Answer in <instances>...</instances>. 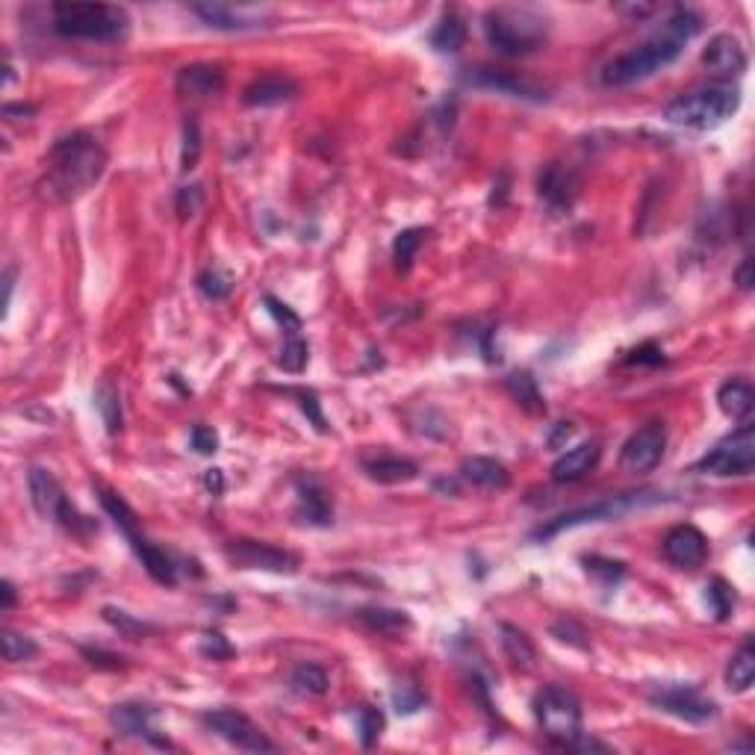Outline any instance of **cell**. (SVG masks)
<instances>
[{"label":"cell","instance_id":"6da1fadb","mask_svg":"<svg viewBox=\"0 0 755 755\" xmlns=\"http://www.w3.org/2000/svg\"><path fill=\"white\" fill-rule=\"evenodd\" d=\"M107 163H110V154L104 151V145L92 133L74 130V133L62 136L48 151L45 175L36 183L39 201L54 204V207L77 201L104 177Z\"/></svg>","mask_w":755,"mask_h":755},{"label":"cell","instance_id":"7a4b0ae2","mask_svg":"<svg viewBox=\"0 0 755 755\" xmlns=\"http://www.w3.org/2000/svg\"><path fill=\"white\" fill-rule=\"evenodd\" d=\"M702 30V18L694 9L679 6L673 9V15L664 21V27L649 36L643 45L614 57L602 68V83L605 86H632L646 77H652L655 71L667 68L670 62H676L679 54L685 51V45Z\"/></svg>","mask_w":755,"mask_h":755},{"label":"cell","instance_id":"3957f363","mask_svg":"<svg viewBox=\"0 0 755 755\" xmlns=\"http://www.w3.org/2000/svg\"><path fill=\"white\" fill-rule=\"evenodd\" d=\"M741 107V89L732 83H711L694 92L679 95L667 110L664 118L676 127L688 130H714L726 124Z\"/></svg>","mask_w":755,"mask_h":755},{"label":"cell","instance_id":"277c9868","mask_svg":"<svg viewBox=\"0 0 755 755\" xmlns=\"http://www.w3.org/2000/svg\"><path fill=\"white\" fill-rule=\"evenodd\" d=\"M54 33L80 42H116L127 33V12L107 3H54Z\"/></svg>","mask_w":755,"mask_h":755},{"label":"cell","instance_id":"5b68a950","mask_svg":"<svg viewBox=\"0 0 755 755\" xmlns=\"http://www.w3.org/2000/svg\"><path fill=\"white\" fill-rule=\"evenodd\" d=\"M487 45L502 57H528L546 39V21L523 6H499L484 15Z\"/></svg>","mask_w":755,"mask_h":755},{"label":"cell","instance_id":"8992f818","mask_svg":"<svg viewBox=\"0 0 755 755\" xmlns=\"http://www.w3.org/2000/svg\"><path fill=\"white\" fill-rule=\"evenodd\" d=\"M531 711L546 738L573 747L581 738V702L573 691L561 685H546L531 699Z\"/></svg>","mask_w":755,"mask_h":755},{"label":"cell","instance_id":"52a82bcc","mask_svg":"<svg viewBox=\"0 0 755 755\" xmlns=\"http://www.w3.org/2000/svg\"><path fill=\"white\" fill-rule=\"evenodd\" d=\"M27 484H30L33 508L39 511L42 520L62 525V528L71 531V534H92V531H98V525H92V520H86V517L68 502L62 484H59L48 469L33 466L30 475H27Z\"/></svg>","mask_w":755,"mask_h":755},{"label":"cell","instance_id":"ba28073f","mask_svg":"<svg viewBox=\"0 0 755 755\" xmlns=\"http://www.w3.org/2000/svg\"><path fill=\"white\" fill-rule=\"evenodd\" d=\"M697 472L720 478H744L755 469V428L744 422L738 431L723 437L697 466Z\"/></svg>","mask_w":755,"mask_h":755},{"label":"cell","instance_id":"9c48e42d","mask_svg":"<svg viewBox=\"0 0 755 755\" xmlns=\"http://www.w3.org/2000/svg\"><path fill=\"white\" fill-rule=\"evenodd\" d=\"M201 723L236 750H245V753H272L275 750V744L260 732V726L251 717H245L242 711L213 708V711L201 714Z\"/></svg>","mask_w":755,"mask_h":755},{"label":"cell","instance_id":"30bf717a","mask_svg":"<svg viewBox=\"0 0 755 755\" xmlns=\"http://www.w3.org/2000/svg\"><path fill=\"white\" fill-rule=\"evenodd\" d=\"M225 558L239 570H263V573H298V555L287 549L257 543V540H231L225 546Z\"/></svg>","mask_w":755,"mask_h":755},{"label":"cell","instance_id":"8fae6325","mask_svg":"<svg viewBox=\"0 0 755 755\" xmlns=\"http://www.w3.org/2000/svg\"><path fill=\"white\" fill-rule=\"evenodd\" d=\"M664 449H667V425L658 422V419L646 422L623 443L620 466L626 472H632V475H646V472H652L655 466L661 464Z\"/></svg>","mask_w":755,"mask_h":755},{"label":"cell","instance_id":"7c38bea8","mask_svg":"<svg viewBox=\"0 0 755 755\" xmlns=\"http://www.w3.org/2000/svg\"><path fill=\"white\" fill-rule=\"evenodd\" d=\"M649 702L658 705L661 711L679 717V720H688V723H708L717 717V705L711 699H705L699 694L697 688H682V685H664V688H655L649 694Z\"/></svg>","mask_w":755,"mask_h":755},{"label":"cell","instance_id":"4fadbf2b","mask_svg":"<svg viewBox=\"0 0 755 755\" xmlns=\"http://www.w3.org/2000/svg\"><path fill=\"white\" fill-rule=\"evenodd\" d=\"M664 558L679 570H699L708 558V540L697 525H676L664 537Z\"/></svg>","mask_w":755,"mask_h":755},{"label":"cell","instance_id":"5bb4252c","mask_svg":"<svg viewBox=\"0 0 755 755\" xmlns=\"http://www.w3.org/2000/svg\"><path fill=\"white\" fill-rule=\"evenodd\" d=\"M581 180L576 177L573 169L561 166V163H552L540 180H537V192L543 198V204L552 210V213H567L573 210L576 198H579Z\"/></svg>","mask_w":755,"mask_h":755},{"label":"cell","instance_id":"9a60e30c","mask_svg":"<svg viewBox=\"0 0 755 755\" xmlns=\"http://www.w3.org/2000/svg\"><path fill=\"white\" fill-rule=\"evenodd\" d=\"M702 65L711 74H717L723 80H732V77H741L747 71V51L735 36L720 33V36H714L708 42V48L702 54Z\"/></svg>","mask_w":755,"mask_h":755},{"label":"cell","instance_id":"2e32d148","mask_svg":"<svg viewBox=\"0 0 755 755\" xmlns=\"http://www.w3.org/2000/svg\"><path fill=\"white\" fill-rule=\"evenodd\" d=\"M192 12L216 30H251V27H260L266 18V12H260V9L228 6V3H195Z\"/></svg>","mask_w":755,"mask_h":755},{"label":"cell","instance_id":"e0dca14e","mask_svg":"<svg viewBox=\"0 0 755 755\" xmlns=\"http://www.w3.org/2000/svg\"><path fill=\"white\" fill-rule=\"evenodd\" d=\"M177 92L192 101L216 98L225 92V71L219 65H186L177 71Z\"/></svg>","mask_w":755,"mask_h":755},{"label":"cell","instance_id":"ac0fdd59","mask_svg":"<svg viewBox=\"0 0 755 755\" xmlns=\"http://www.w3.org/2000/svg\"><path fill=\"white\" fill-rule=\"evenodd\" d=\"M640 496H643V493H640ZM640 496H638V493H626V496L608 499V502H602V505H593V508H584V511H576V514H567V517H561L558 523L540 528V537H552V534H558L561 528H570V525L599 523V520H614V517L626 514L629 508L640 505V502H643Z\"/></svg>","mask_w":755,"mask_h":755},{"label":"cell","instance_id":"d6986e66","mask_svg":"<svg viewBox=\"0 0 755 755\" xmlns=\"http://www.w3.org/2000/svg\"><path fill=\"white\" fill-rule=\"evenodd\" d=\"M360 466L378 484H407V481L419 478V466L413 464L410 458H402V455H387V452L363 455Z\"/></svg>","mask_w":755,"mask_h":755},{"label":"cell","instance_id":"ffe728a7","mask_svg":"<svg viewBox=\"0 0 755 755\" xmlns=\"http://www.w3.org/2000/svg\"><path fill=\"white\" fill-rule=\"evenodd\" d=\"M295 95H298V83L295 80L284 77V74H269V77L254 80L245 89L242 101H245V107H278V104L292 101Z\"/></svg>","mask_w":755,"mask_h":755},{"label":"cell","instance_id":"44dd1931","mask_svg":"<svg viewBox=\"0 0 755 755\" xmlns=\"http://www.w3.org/2000/svg\"><path fill=\"white\" fill-rule=\"evenodd\" d=\"M298 517L301 523L310 525H331L334 520V502L328 490L313 478L298 481Z\"/></svg>","mask_w":755,"mask_h":755},{"label":"cell","instance_id":"7402d4cb","mask_svg":"<svg viewBox=\"0 0 755 755\" xmlns=\"http://www.w3.org/2000/svg\"><path fill=\"white\" fill-rule=\"evenodd\" d=\"M602 458V446L599 443H579L573 446L567 455H561L555 466H552V478L558 484H573V481H581L584 475H590L596 464Z\"/></svg>","mask_w":755,"mask_h":755},{"label":"cell","instance_id":"603a6c76","mask_svg":"<svg viewBox=\"0 0 755 755\" xmlns=\"http://www.w3.org/2000/svg\"><path fill=\"white\" fill-rule=\"evenodd\" d=\"M717 405L732 422H750L755 410V390L747 378H729L717 390Z\"/></svg>","mask_w":755,"mask_h":755},{"label":"cell","instance_id":"cb8c5ba5","mask_svg":"<svg viewBox=\"0 0 755 755\" xmlns=\"http://www.w3.org/2000/svg\"><path fill=\"white\" fill-rule=\"evenodd\" d=\"M466 83L481 86V89H496V92H505L511 98H531V101L543 98L537 86L525 83V80L508 74V71H496V68H475L472 74H466Z\"/></svg>","mask_w":755,"mask_h":755},{"label":"cell","instance_id":"d4e9b609","mask_svg":"<svg viewBox=\"0 0 755 755\" xmlns=\"http://www.w3.org/2000/svg\"><path fill=\"white\" fill-rule=\"evenodd\" d=\"M130 546H133V552L139 555V561H142V567L148 570L151 579L157 581V584H163V587H175L177 567L175 561L166 555V549L154 546L151 540H145V537H139V534L130 537Z\"/></svg>","mask_w":755,"mask_h":755},{"label":"cell","instance_id":"484cf974","mask_svg":"<svg viewBox=\"0 0 755 755\" xmlns=\"http://www.w3.org/2000/svg\"><path fill=\"white\" fill-rule=\"evenodd\" d=\"M461 475H464V481H469L472 487L490 490V493H499V490H508V487H511V472H508V466L493 461V458H466L464 466H461Z\"/></svg>","mask_w":755,"mask_h":755},{"label":"cell","instance_id":"4316f807","mask_svg":"<svg viewBox=\"0 0 755 755\" xmlns=\"http://www.w3.org/2000/svg\"><path fill=\"white\" fill-rule=\"evenodd\" d=\"M151 720H154V708L142 702H121L110 711V723L124 738H154Z\"/></svg>","mask_w":755,"mask_h":755},{"label":"cell","instance_id":"83f0119b","mask_svg":"<svg viewBox=\"0 0 755 755\" xmlns=\"http://www.w3.org/2000/svg\"><path fill=\"white\" fill-rule=\"evenodd\" d=\"M505 387H508V393L514 396V402L523 407L525 413H531V416H543V413H546L543 393H540L537 381L531 378V372H525V369L511 372L508 381H505Z\"/></svg>","mask_w":755,"mask_h":755},{"label":"cell","instance_id":"f1b7e54d","mask_svg":"<svg viewBox=\"0 0 755 755\" xmlns=\"http://www.w3.org/2000/svg\"><path fill=\"white\" fill-rule=\"evenodd\" d=\"M360 623L366 626V629H372V632H378V635H387V638H396V635H402L410 629V617H407L405 611H396V608H360Z\"/></svg>","mask_w":755,"mask_h":755},{"label":"cell","instance_id":"f546056e","mask_svg":"<svg viewBox=\"0 0 755 755\" xmlns=\"http://www.w3.org/2000/svg\"><path fill=\"white\" fill-rule=\"evenodd\" d=\"M755 682V649L753 643H744L735 655H732V661H729V667H726V688L732 691V694H747L750 688H753Z\"/></svg>","mask_w":755,"mask_h":755},{"label":"cell","instance_id":"4dcf8cb0","mask_svg":"<svg viewBox=\"0 0 755 755\" xmlns=\"http://www.w3.org/2000/svg\"><path fill=\"white\" fill-rule=\"evenodd\" d=\"M466 42V24L455 15V12H449V15H443V21L437 24V30L431 33V45H434V51H440V54H458L461 48H464Z\"/></svg>","mask_w":755,"mask_h":755},{"label":"cell","instance_id":"1f68e13d","mask_svg":"<svg viewBox=\"0 0 755 755\" xmlns=\"http://www.w3.org/2000/svg\"><path fill=\"white\" fill-rule=\"evenodd\" d=\"M499 629H502V646H505L508 658L514 661V667H520V670H531V667H534L537 652H534V643L528 640V635L520 632L517 626H511V623H502Z\"/></svg>","mask_w":755,"mask_h":755},{"label":"cell","instance_id":"d6a6232c","mask_svg":"<svg viewBox=\"0 0 755 755\" xmlns=\"http://www.w3.org/2000/svg\"><path fill=\"white\" fill-rule=\"evenodd\" d=\"M290 685L298 691V694H304V697H322L325 691H328V673L319 667V664H298L295 670H292L290 676Z\"/></svg>","mask_w":755,"mask_h":755},{"label":"cell","instance_id":"836d02e7","mask_svg":"<svg viewBox=\"0 0 755 755\" xmlns=\"http://www.w3.org/2000/svg\"><path fill=\"white\" fill-rule=\"evenodd\" d=\"M98 499H101V505H104V511L113 517V523L124 531V537L130 540L133 534H136V514H133V508L113 493V490H107L104 484H98Z\"/></svg>","mask_w":755,"mask_h":755},{"label":"cell","instance_id":"e575fe53","mask_svg":"<svg viewBox=\"0 0 755 755\" xmlns=\"http://www.w3.org/2000/svg\"><path fill=\"white\" fill-rule=\"evenodd\" d=\"M705 602H708L711 614L723 623V620H729V614L735 611V587L726 584L723 579H714L705 587Z\"/></svg>","mask_w":755,"mask_h":755},{"label":"cell","instance_id":"d590c367","mask_svg":"<svg viewBox=\"0 0 755 755\" xmlns=\"http://www.w3.org/2000/svg\"><path fill=\"white\" fill-rule=\"evenodd\" d=\"M422 239H425V228H407V231L396 236V242H393V260H396L399 272H410Z\"/></svg>","mask_w":755,"mask_h":755},{"label":"cell","instance_id":"8d00e7d4","mask_svg":"<svg viewBox=\"0 0 755 755\" xmlns=\"http://www.w3.org/2000/svg\"><path fill=\"white\" fill-rule=\"evenodd\" d=\"M0 646H3V661H9V664H21V661H30V658L39 655L36 640L27 638V635H18L12 629H6L0 635Z\"/></svg>","mask_w":755,"mask_h":755},{"label":"cell","instance_id":"74e56055","mask_svg":"<svg viewBox=\"0 0 755 755\" xmlns=\"http://www.w3.org/2000/svg\"><path fill=\"white\" fill-rule=\"evenodd\" d=\"M95 407H98V413H101L107 431H110V434H118V431H121V399H118V390L110 381L101 384V390L95 393Z\"/></svg>","mask_w":755,"mask_h":755},{"label":"cell","instance_id":"f35d334b","mask_svg":"<svg viewBox=\"0 0 755 755\" xmlns=\"http://www.w3.org/2000/svg\"><path fill=\"white\" fill-rule=\"evenodd\" d=\"M357 729H360V744L369 750L378 744L381 732H384V714L372 705H363L357 708Z\"/></svg>","mask_w":755,"mask_h":755},{"label":"cell","instance_id":"ab89813d","mask_svg":"<svg viewBox=\"0 0 755 755\" xmlns=\"http://www.w3.org/2000/svg\"><path fill=\"white\" fill-rule=\"evenodd\" d=\"M104 620H107V623H113L124 638L139 640L142 635L154 632V626H148V623H142V620L130 617L127 611H118V608H104Z\"/></svg>","mask_w":755,"mask_h":755},{"label":"cell","instance_id":"60d3db41","mask_svg":"<svg viewBox=\"0 0 755 755\" xmlns=\"http://www.w3.org/2000/svg\"><path fill=\"white\" fill-rule=\"evenodd\" d=\"M198 290L204 292L210 301H225L233 290V281L222 272V269H207V272H201V278H198Z\"/></svg>","mask_w":755,"mask_h":755},{"label":"cell","instance_id":"b9f144b4","mask_svg":"<svg viewBox=\"0 0 755 755\" xmlns=\"http://www.w3.org/2000/svg\"><path fill=\"white\" fill-rule=\"evenodd\" d=\"M198 154H201V130H198V121H186L183 124V157H180V169L183 172H192L195 163H198Z\"/></svg>","mask_w":755,"mask_h":755},{"label":"cell","instance_id":"7bdbcfd3","mask_svg":"<svg viewBox=\"0 0 755 755\" xmlns=\"http://www.w3.org/2000/svg\"><path fill=\"white\" fill-rule=\"evenodd\" d=\"M278 363H281L284 372H292V375L304 372V366H307V343H304L301 337H290V340L284 343V349H281Z\"/></svg>","mask_w":755,"mask_h":755},{"label":"cell","instance_id":"ee69618b","mask_svg":"<svg viewBox=\"0 0 755 755\" xmlns=\"http://www.w3.org/2000/svg\"><path fill=\"white\" fill-rule=\"evenodd\" d=\"M584 567H587L590 576L602 579L605 584H617V581L623 579V573H626L620 561H608V558H596V555L584 558Z\"/></svg>","mask_w":755,"mask_h":755},{"label":"cell","instance_id":"f6af8a7d","mask_svg":"<svg viewBox=\"0 0 755 755\" xmlns=\"http://www.w3.org/2000/svg\"><path fill=\"white\" fill-rule=\"evenodd\" d=\"M263 301H266V310L275 316V322H278V325H281L290 337H298V331H301V319L292 313L290 307H287L284 301H278L275 295H266Z\"/></svg>","mask_w":755,"mask_h":755},{"label":"cell","instance_id":"bcb514c9","mask_svg":"<svg viewBox=\"0 0 755 755\" xmlns=\"http://www.w3.org/2000/svg\"><path fill=\"white\" fill-rule=\"evenodd\" d=\"M287 393L298 399L301 410H304V413L310 416L313 428H316L319 434H325V431H328V422H325V416H322V407H319V399H316V393H313V390H287Z\"/></svg>","mask_w":755,"mask_h":755},{"label":"cell","instance_id":"7dc6e473","mask_svg":"<svg viewBox=\"0 0 755 755\" xmlns=\"http://www.w3.org/2000/svg\"><path fill=\"white\" fill-rule=\"evenodd\" d=\"M552 635L561 640V643H570V646H576V649H587V635H584V629H581L579 623H573V620H558L555 626H552Z\"/></svg>","mask_w":755,"mask_h":755},{"label":"cell","instance_id":"c3c4849f","mask_svg":"<svg viewBox=\"0 0 755 755\" xmlns=\"http://www.w3.org/2000/svg\"><path fill=\"white\" fill-rule=\"evenodd\" d=\"M201 652H204L207 658H213V661H225V658H231L233 655V646L225 640V635L207 632L204 640H201Z\"/></svg>","mask_w":755,"mask_h":755},{"label":"cell","instance_id":"681fc988","mask_svg":"<svg viewBox=\"0 0 755 755\" xmlns=\"http://www.w3.org/2000/svg\"><path fill=\"white\" fill-rule=\"evenodd\" d=\"M189 440H192V449L201 452V455H213L219 449V434L213 428H207V425H195Z\"/></svg>","mask_w":755,"mask_h":755},{"label":"cell","instance_id":"f907efd6","mask_svg":"<svg viewBox=\"0 0 755 755\" xmlns=\"http://www.w3.org/2000/svg\"><path fill=\"white\" fill-rule=\"evenodd\" d=\"M83 658L92 664V667H98V670H121L124 664V658L121 655H116V652H104V649H83Z\"/></svg>","mask_w":755,"mask_h":755},{"label":"cell","instance_id":"816d5d0a","mask_svg":"<svg viewBox=\"0 0 755 755\" xmlns=\"http://www.w3.org/2000/svg\"><path fill=\"white\" fill-rule=\"evenodd\" d=\"M201 186H186V189H180V195H177V213L180 216H192L195 210H198V204H201Z\"/></svg>","mask_w":755,"mask_h":755},{"label":"cell","instance_id":"f5cc1de1","mask_svg":"<svg viewBox=\"0 0 755 755\" xmlns=\"http://www.w3.org/2000/svg\"><path fill=\"white\" fill-rule=\"evenodd\" d=\"M204 487H207L213 496H222V493H225V478H222V469H207V472H204Z\"/></svg>","mask_w":755,"mask_h":755},{"label":"cell","instance_id":"db71d44e","mask_svg":"<svg viewBox=\"0 0 755 755\" xmlns=\"http://www.w3.org/2000/svg\"><path fill=\"white\" fill-rule=\"evenodd\" d=\"M735 284L741 287V290H753V263H750V257L741 263V269L735 272Z\"/></svg>","mask_w":755,"mask_h":755},{"label":"cell","instance_id":"11a10c76","mask_svg":"<svg viewBox=\"0 0 755 755\" xmlns=\"http://www.w3.org/2000/svg\"><path fill=\"white\" fill-rule=\"evenodd\" d=\"M0 593H3V611H12L15 608V584L12 581H3V587H0Z\"/></svg>","mask_w":755,"mask_h":755}]
</instances>
